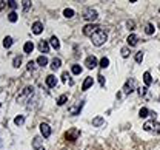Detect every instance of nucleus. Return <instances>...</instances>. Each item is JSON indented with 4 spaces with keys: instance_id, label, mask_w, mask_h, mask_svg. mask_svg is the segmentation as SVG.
<instances>
[{
    "instance_id": "nucleus-35",
    "label": "nucleus",
    "mask_w": 160,
    "mask_h": 150,
    "mask_svg": "<svg viewBox=\"0 0 160 150\" xmlns=\"http://www.w3.org/2000/svg\"><path fill=\"white\" fill-rule=\"evenodd\" d=\"M6 3H8V6L11 9H16L17 8V2H14V0H9V2H6Z\"/></svg>"
},
{
    "instance_id": "nucleus-29",
    "label": "nucleus",
    "mask_w": 160,
    "mask_h": 150,
    "mask_svg": "<svg viewBox=\"0 0 160 150\" xmlns=\"http://www.w3.org/2000/svg\"><path fill=\"white\" fill-rule=\"evenodd\" d=\"M40 142H42V138H40V136H36V138H34V142H32V147L39 150V145H40Z\"/></svg>"
},
{
    "instance_id": "nucleus-28",
    "label": "nucleus",
    "mask_w": 160,
    "mask_h": 150,
    "mask_svg": "<svg viewBox=\"0 0 160 150\" xmlns=\"http://www.w3.org/2000/svg\"><path fill=\"white\" fill-rule=\"evenodd\" d=\"M20 64H22V57H20V56L14 57V60H13V67H14V68H19V67H20Z\"/></svg>"
},
{
    "instance_id": "nucleus-44",
    "label": "nucleus",
    "mask_w": 160,
    "mask_h": 150,
    "mask_svg": "<svg viewBox=\"0 0 160 150\" xmlns=\"http://www.w3.org/2000/svg\"><path fill=\"white\" fill-rule=\"evenodd\" d=\"M39 150H43V149H39Z\"/></svg>"
},
{
    "instance_id": "nucleus-32",
    "label": "nucleus",
    "mask_w": 160,
    "mask_h": 150,
    "mask_svg": "<svg viewBox=\"0 0 160 150\" xmlns=\"http://www.w3.org/2000/svg\"><path fill=\"white\" fill-rule=\"evenodd\" d=\"M120 53H122V57H128L131 51H129V47H123V48L120 50Z\"/></svg>"
},
{
    "instance_id": "nucleus-43",
    "label": "nucleus",
    "mask_w": 160,
    "mask_h": 150,
    "mask_svg": "<svg viewBox=\"0 0 160 150\" xmlns=\"http://www.w3.org/2000/svg\"><path fill=\"white\" fill-rule=\"evenodd\" d=\"M3 6H5V2H0V9H2Z\"/></svg>"
},
{
    "instance_id": "nucleus-19",
    "label": "nucleus",
    "mask_w": 160,
    "mask_h": 150,
    "mask_svg": "<svg viewBox=\"0 0 160 150\" xmlns=\"http://www.w3.org/2000/svg\"><path fill=\"white\" fill-rule=\"evenodd\" d=\"M60 65H62V60H60L59 57L52 59V62H51V68H52V70H57V68H60Z\"/></svg>"
},
{
    "instance_id": "nucleus-34",
    "label": "nucleus",
    "mask_w": 160,
    "mask_h": 150,
    "mask_svg": "<svg viewBox=\"0 0 160 150\" xmlns=\"http://www.w3.org/2000/svg\"><path fill=\"white\" fill-rule=\"evenodd\" d=\"M142 60H143V53L142 51L136 53V62L137 64H142Z\"/></svg>"
},
{
    "instance_id": "nucleus-8",
    "label": "nucleus",
    "mask_w": 160,
    "mask_h": 150,
    "mask_svg": "<svg viewBox=\"0 0 160 150\" xmlns=\"http://www.w3.org/2000/svg\"><path fill=\"white\" fill-rule=\"evenodd\" d=\"M32 90H34L32 87H25V88H23V91H22V93L17 96V102H19V101H23V98H25V96L32 94Z\"/></svg>"
},
{
    "instance_id": "nucleus-31",
    "label": "nucleus",
    "mask_w": 160,
    "mask_h": 150,
    "mask_svg": "<svg viewBox=\"0 0 160 150\" xmlns=\"http://www.w3.org/2000/svg\"><path fill=\"white\" fill-rule=\"evenodd\" d=\"M108 65H109V59H108V57H102V59H100V67L102 68H106Z\"/></svg>"
},
{
    "instance_id": "nucleus-18",
    "label": "nucleus",
    "mask_w": 160,
    "mask_h": 150,
    "mask_svg": "<svg viewBox=\"0 0 160 150\" xmlns=\"http://www.w3.org/2000/svg\"><path fill=\"white\" fill-rule=\"evenodd\" d=\"M17 19H19V16H17V13H16V11H11V13L8 14V20L11 22V23H16V22H17Z\"/></svg>"
},
{
    "instance_id": "nucleus-42",
    "label": "nucleus",
    "mask_w": 160,
    "mask_h": 150,
    "mask_svg": "<svg viewBox=\"0 0 160 150\" xmlns=\"http://www.w3.org/2000/svg\"><path fill=\"white\" fill-rule=\"evenodd\" d=\"M99 80H100V85L103 87V85H105V79H103V76H99Z\"/></svg>"
},
{
    "instance_id": "nucleus-30",
    "label": "nucleus",
    "mask_w": 160,
    "mask_h": 150,
    "mask_svg": "<svg viewBox=\"0 0 160 150\" xmlns=\"http://www.w3.org/2000/svg\"><path fill=\"white\" fill-rule=\"evenodd\" d=\"M66 101H68V94H62L59 99H57V104H59V105H63Z\"/></svg>"
},
{
    "instance_id": "nucleus-38",
    "label": "nucleus",
    "mask_w": 160,
    "mask_h": 150,
    "mask_svg": "<svg viewBox=\"0 0 160 150\" xmlns=\"http://www.w3.org/2000/svg\"><path fill=\"white\" fill-rule=\"evenodd\" d=\"M139 94H140V96H145V94H146V87L139 88Z\"/></svg>"
},
{
    "instance_id": "nucleus-33",
    "label": "nucleus",
    "mask_w": 160,
    "mask_h": 150,
    "mask_svg": "<svg viewBox=\"0 0 160 150\" xmlns=\"http://www.w3.org/2000/svg\"><path fill=\"white\" fill-rule=\"evenodd\" d=\"M152 125H154V121H149V122H145L143 129H145V130H146V132H151V130H152Z\"/></svg>"
},
{
    "instance_id": "nucleus-9",
    "label": "nucleus",
    "mask_w": 160,
    "mask_h": 150,
    "mask_svg": "<svg viewBox=\"0 0 160 150\" xmlns=\"http://www.w3.org/2000/svg\"><path fill=\"white\" fill-rule=\"evenodd\" d=\"M126 42H128V47H136V45L139 44V36H137V34H129Z\"/></svg>"
},
{
    "instance_id": "nucleus-26",
    "label": "nucleus",
    "mask_w": 160,
    "mask_h": 150,
    "mask_svg": "<svg viewBox=\"0 0 160 150\" xmlns=\"http://www.w3.org/2000/svg\"><path fill=\"white\" fill-rule=\"evenodd\" d=\"M63 16L66 17V19H71V17H74V9H71V8H66L63 11Z\"/></svg>"
},
{
    "instance_id": "nucleus-13",
    "label": "nucleus",
    "mask_w": 160,
    "mask_h": 150,
    "mask_svg": "<svg viewBox=\"0 0 160 150\" xmlns=\"http://www.w3.org/2000/svg\"><path fill=\"white\" fill-rule=\"evenodd\" d=\"M39 50L42 53H48L49 51V44L46 40H40V44H39Z\"/></svg>"
},
{
    "instance_id": "nucleus-6",
    "label": "nucleus",
    "mask_w": 160,
    "mask_h": 150,
    "mask_svg": "<svg viewBox=\"0 0 160 150\" xmlns=\"http://www.w3.org/2000/svg\"><path fill=\"white\" fill-rule=\"evenodd\" d=\"M85 65H86V68H89V70L96 68V67H97V57H96V56H89V57H86Z\"/></svg>"
},
{
    "instance_id": "nucleus-14",
    "label": "nucleus",
    "mask_w": 160,
    "mask_h": 150,
    "mask_svg": "<svg viewBox=\"0 0 160 150\" xmlns=\"http://www.w3.org/2000/svg\"><path fill=\"white\" fill-rule=\"evenodd\" d=\"M49 44H51V47L54 50H59L60 48V42H59V39H57L56 36H52L51 39H49Z\"/></svg>"
},
{
    "instance_id": "nucleus-41",
    "label": "nucleus",
    "mask_w": 160,
    "mask_h": 150,
    "mask_svg": "<svg viewBox=\"0 0 160 150\" xmlns=\"http://www.w3.org/2000/svg\"><path fill=\"white\" fill-rule=\"evenodd\" d=\"M68 78H69V74H68V73H66V71H65V73H63V74H62V80H63V82H65V80H68Z\"/></svg>"
},
{
    "instance_id": "nucleus-45",
    "label": "nucleus",
    "mask_w": 160,
    "mask_h": 150,
    "mask_svg": "<svg viewBox=\"0 0 160 150\" xmlns=\"http://www.w3.org/2000/svg\"><path fill=\"white\" fill-rule=\"evenodd\" d=\"M0 107H2V104H0Z\"/></svg>"
},
{
    "instance_id": "nucleus-25",
    "label": "nucleus",
    "mask_w": 160,
    "mask_h": 150,
    "mask_svg": "<svg viewBox=\"0 0 160 150\" xmlns=\"http://www.w3.org/2000/svg\"><path fill=\"white\" fill-rule=\"evenodd\" d=\"M149 113H151V111L148 110L146 107H142V108H140V111H139V116H140V118H146Z\"/></svg>"
},
{
    "instance_id": "nucleus-36",
    "label": "nucleus",
    "mask_w": 160,
    "mask_h": 150,
    "mask_svg": "<svg viewBox=\"0 0 160 150\" xmlns=\"http://www.w3.org/2000/svg\"><path fill=\"white\" fill-rule=\"evenodd\" d=\"M152 130H154L155 133H160V124H159V122H154V127H152Z\"/></svg>"
},
{
    "instance_id": "nucleus-21",
    "label": "nucleus",
    "mask_w": 160,
    "mask_h": 150,
    "mask_svg": "<svg viewBox=\"0 0 160 150\" xmlns=\"http://www.w3.org/2000/svg\"><path fill=\"white\" fill-rule=\"evenodd\" d=\"M154 31H155V28H154V25H152V23H148L146 26H145V33H146L148 36L154 34Z\"/></svg>"
},
{
    "instance_id": "nucleus-2",
    "label": "nucleus",
    "mask_w": 160,
    "mask_h": 150,
    "mask_svg": "<svg viewBox=\"0 0 160 150\" xmlns=\"http://www.w3.org/2000/svg\"><path fill=\"white\" fill-rule=\"evenodd\" d=\"M99 29H100V26L96 25V23H88V25H85L83 26V34L85 36H88V37H93L94 34H96Z\"/></svg>"
},
{
    "instance_id": "nucleus-23",
    "label": "nucleus",
    "mask_w": 160,
    "mask_h": 150,
    "mask_svg": "<svg viewBox=\"0 0 160 150\" xmlns=\"http://www.w3.org/2000/svg\"><path fill=\"white\" fill-rule=\"evenodd\" d=\"M11 45H13V37L6 36L5 39H3V47H5V48H11Z\"/></svg>"
},
{
    "instance_id": "nucleus-15",
    "label": "nucleus",
    "mask_w": 160,
    "mask_h": 150,
    "mask_svg": "<svg viewBox=\"0 0 160 150\" xmlns=\"http://www.w3.org/2000/svg\"><path fill=\"white\" fill-rule=\"evenodd\" d=\"M32 50H34V44H32V42H26V44L23 45V53H26V54L32 53Z\"/></svg>"
},
{
    "instance_id": "nucleus-12",
    "label": "nucleus",
    "mask_w": 160,
    "mask_h": 150,
    "mask_svg": "<svg viewBox=\"0 0 160 150\" xmlns=\"http://www.w3.org/2000/svg\"><path fill=\"white\" fill-rule=\"evenodd\" d=\"M46 85H48L49 88H52V87L57 85V79H56V76H52V74L46 76Z\"/></svg>"
},
{
    "instance_id": "nucleus-4",
    "label": "nucleus",
    "mask_w": 160,
    "mask_h": 150,
    "mask_svg": "<svg viewBox=\"0 0 160 150\" xmlns=\"http://www.w3.org/2000/svg\"><path fill=\"white\" fill-rule=\"evenodd\" d=\"M136 90V80L134 79H128L123 85V93L125 94H131Z\"/></svg>"
},
{
    "instance_id": "nucleus-22",
    "label": "nucleus",
    "mask_w": 160,
    "mask_h": 150,
    "mask_svg": "<svg viewBox=\"0 0 160 150\" xmlns=\"http://www.w3.org/2000/svg\"><path fill=\"white\" fill-rule=\"evenodd\" d=\"M82 107H83V101L80 102V104H79L77 107H72V108H69V113H71V115H77L79 111L82 110Z\"/></svg>"
},
{
    "instance_id": "nucleus-3",
    "label": "nucleus",
    "mask_w": 160,
    "mask_h": 150,
    "mask_svg": "<svg viewBox=\"0 0 160 150\" xmlns=\"http://www.w3.org/2000/svg\"><path fill=\"white\" fill-rule=\"evenodd\" d=\"M97 17H99L97 11L93 9V8H88V9L85 11V13H83V19H85L86 22H94Z\"/></svg>"
},
{
    "instance_id": "nucleus-20",
    "label": "nucleus",
    "mask_w": 160,
    "mask_h": 150,
    "mask_svg": "<svg viewBox=\"0 0 160 150\" xmlns=\"http://www.w3.org/2000/svg\"><path fill=\"white\" fill-rule=\"evenodd\" d=\"M37 64H39L40 67H45V65L48 64V57L46 56H39L37 57Z\"/></svg>"
},
{
    "instance_id": "nucleus-39",
    "label": "nucleus",
    "mask_w": 160,
    "mask_h": 150,
    "mask_svg": "<svg viewBox=\"0 0 160 150\" xmlns=\"http://www.w3.org/2000/svg\"><path fill=\"white\" fill-rule=\"evenodd\" d=\"M128 29H134V22H132V20H128Z\"/></svg>"
},
{
    "instance_id": "nucleus-16",
    "label": "nucleus",
    "mask_w": 160,
    "mask_h": 150,
    "mask_svg": "<svg viewBox=\"0 0 160 150\" xmlns=\"http://www.w3.org/2000/svg\"><path fill=\"white\" fill-rule=\"evenodd\" d=\"M143 82H145V85H151L152 84V78H151V74H149V71H146V73H143Z\"/></svg>"
},
{
    "instance_id": "nucleus-40",
    "label": "nucleus",
    "mask_w": 160,
    "mask_h": 150,
    "mask_svg": "<svg viewBox=\"0 0 160 150\" xmlns=\"http://www.w3.org/2000/svg\"><path fill=\"white\" fill-rule=\"evenodd\" d=\"M28 70H29V71L34 70V62H32V60H29V62H28Z\"/></svg>"
},
{
    "instance_id": "nucleus-27",
    "label": "nucleus",
    "mask_w": 160,
    "mask_h": 150,
    "mask_svg": "<svg viewBox=\"0 0 160 150\" xmlns=\"http://www.w3.org/2000/svg\"><path fill=\"white\" fill-rule=\"evenodd\" d=\"M23 122H25V118L22 116V115L14 118V124H16V125H23Z\"/></svg>"
},
{
    "instance_id": "nucleus-37",
    "label": "nucleus",
    "mask_w": 160,
    "mask_h": 150,
    "mask_svg": "<svg viewBox=\"0 0 160 150\" xmlns=\"http://www.w3.org/2000/svg\"><path fill=\"white\" fill-rule=\"evenodd\" d=\"M22 3H23V8H25V11H28V9H29V6H31V2L25 0V2H22Z\"/></svg>"
},
{
    "instance_id": "nucleus-17",
    "label": "nucleus",
    "mask_w": 160,
    "mask_h": 150,
    "mask_svg": "<svg viewBox=\"0 0 160 150\" xmlns=\"http://www.w3.org/2000/svg\"><path fill=\"white\" fill-rule=\"evenodd\" d=\"M103 124H105V119L102 118V116H97V118L93 119V125L94 127H100V125H103Z\"/></svg>"
},
{
    "instance_id": "nucleus-7",
    "label": "nucleus",
    "mask_w": 160,
    "mask_h": 150,
    "mask_svg": "<svg viewBox=\"0 0 160 150\" xmlns=\"http://www.w3.org/2000/svg\"><path fill=\"white\" fill-rule=\"evenodd\" d=\"M79 135H80V132H79L77 129H71L69 132H66V135H65V136H66V139H69V141H75Z\"/></svg>"
},
{
    "instance_id": "nucleus-24",
    "label": "nucleus",
    "mask_w": 160,
    "mask_h": 150,
    "mask_svg": "<svg viewBox=\"0 0 160 150\" xmlns=\"http://www.w3.org/2000/svg\"><path fill=\"white\" fill-rule=\"evenodd\" d=\"M71 71H72V74H80V73H82V67L77 65V64H74L71 67Z\"/></svg>"
},
{
    "instance_id": "nucleus-1",
    "label": "nucleus",
    "mask_w": 160,
    "mask_h": 150,
    "mask_svg": "<svg viewBox=\"0 0 160 150\" xmlns=\"http://www.w3.org/2000/svg\"><path fill=\"white\" fill-rule=\"evenodd\" d=\"M106 40H108V33H106L105 29H102V28L91 37V42H93V45H96V47H102Z\"/></svg>"
},
{
    "instance_id": "nucleus-10",
    "label": "nucleus",
    "mask_w": 160,
    "mask_h": 150,
    "mask_svg": "<svg viewBox=\"0 0 160 150\" xmlns=\"http://www.w3.org/2000/svg\"><path fill=\"white\" fill-rule=\"evenodd\" d=\"M42 31H43V23H42V22H34L32 23V33L34 34H40Z\"/></svg>"
},
{
    "instance_id": "nucleus-5",
    "label": "nucleus",
    "mask_w": 160,
    "mask_h": 150,
    "mask_svg": "<svg viewBox=\"0 0 160 150\" xmlns=\"http://www.w3.org/2000/svg\"><path fill=\"white\" fill-rule=\"evenodd\" d=\"M40 133L43 138H49L51 136V127H49L46 122H42L40 124Z\"/></svg>"
},
{
    "instance_id": "nucleus-11",
    "label": "nucleus",
    "mask_w": 160,
    "mask_h": 150,
    "mask_svg": "<svg viewBox=\"0 0 160 150\" xmlns=\"http://www.w3.org/2000/svg\"><path fill=\"white\" fill-rule=\"evenodd\" d=\"M93 84H94V79L91 78V76H89V78H86L85 80H83V84H82V90H83V91L88 90L89 87H93Z\"/></svg>"
}]
</instances>
